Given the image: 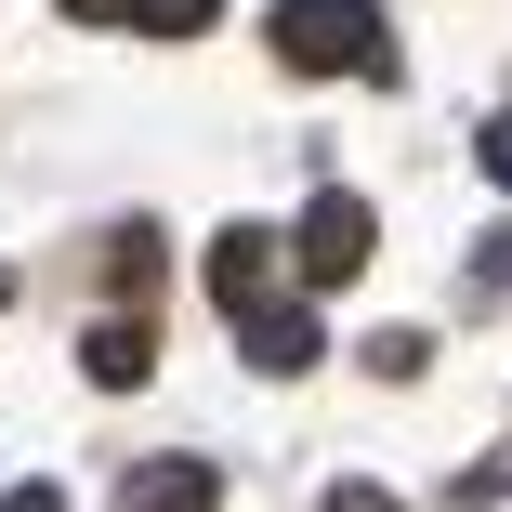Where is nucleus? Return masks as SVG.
Returning a JSON list of instances; mask_svg holds the SVG:
<instances>
[{
    "instance_id": "0eeeda50",
    "label": "nucleus",
    "mask_w": 512,
    "mask_h": 512,
    "mask_svg": "<svg viewBox=\"0 0 512 512\" xmlns=\"http://www.w3.org/2000/svg\"><path fill=\"white\" fill-rule=\"evenodd\" d=\"M79 368H92V381H106V394H132V381L158 368V342H145V316H106V329H92V342H79Z\"/></svg>"
},
{
    "instance_id": "f257e3e1",
    "label": "nucleus",
    "mask_w": 512,
    "mask_h": 512,
    "mask_svg": "<svg viewBox=\"0 0 512 512\" xmlns=\"http://www.w3.org/2000/svg\"><path fill=\"white\" fill-rule=\"evenodd\" d=\"M276 66L302 79H394V27H381V0H276Z\"/></svg>"
},
{
    "instance_id": "7ed1b4c3",
    "label": "nucleus",
    "mask_w": 512,
    "mask_h": 512,
    "mask_svg": "<svg viewBox=\"0 0 512 512\" xmlns=\"http://www.w3.org/2000/svg\"><path fill=\"white\" fill-rule=\"evenodd\" d=\"M211 302H224V316L276 302V224H224V237H211Z\"/></svg>"
},
{
    "instance_id": "20e7f679",
    "label": "nucleus",
    "mask_w": 512,
    "mask_h": 512,
    "mask_svg": "<svg viewBox=\"0 0 512 512\" xmlns=\"http://www.w3.org/2000/svg\"><path fill=\"white\" fill-rule=\"evenodd\" d=\"M237 355L263 381H302V368H316V316H302V302H250V316H237Z\"/></svg>"
},
{
    "instance_id": "9b49d317",
    "label": "nucleus",
    "mask_w": 512,
    "mask_h": 512,
    "mask_svg": "<svg viewBox=\"0 0 512 512\" xmlns=\"http://www.w3.org/2000/svg\"><path fill=\"white\" fill-rule=\"evenodd\" d=\"M329 512H407V499H394V486H368V473H355V486H329Z\"/></svg>"
},
{
    "instance_id": "39448f33",
    "label": "nucleus",
    "mask_w": 512,
    "mask_h": 512,
    "mask_svg": "<svg viewBox=\"0 0 512 512\" xmlns=\"http://www.w3.org/2000/svg\"><path fill=\"white\" fill-rule=\"evenodd\" d=\"M119 512H224V473L211 460H132L119 473Z\"/></svg>"
},
{
    "instance_id": "1a4fd4ad",
    "label": "nucleus",
    "mask_w": 512,
    "mask_h": 512,
    "mask_svg": "<svg viewBox=\"0 0 512 512\" xmlns=\"http://www.w3.org/2000/svg\"><path fill=\"white\" fill-rule=\"evenodd\" d=\"M473 158H486V184L512 197V119H486V132H473Z\"/></svg>"
},
{
    "instance_id": "9d476101",
    "label": "nucleus",
    "mask_w": 512,
    "mask_h": 512,
    "mask_svg": "<svg viewBox=\"0 0 512 512\" xmlns=\"http://www.w3.org/2000/svg\"><path fill=\"white\" fill-rule=\"evenodd\" d=\"M473 289H512V224H499V237L473 250Z\"/></svg>"
},
{
    "instance_id": "ddd939ff",
    "label": "nucleus",
    "mask_w": 512,
    "mask_h": 512,
    "mask_svg": "<svg viewBox=\"0 0 512 512\" xmlns=\"http://www.w3.org/2000/svg\"><path fill=\"white\" fill-rule=\"evenodd\" d=\"M0 302H14V276H0Z\"/></svg>"
},
{
    "instance_id": "6e6552de",
    "label": "nucleus",
    "mask_w": 512,
    "mask_h": 512,
    "mask_svg": "<svg viewBox=\"0 0 512 512\" xmlns=\"http://www.w3.org/2000/svg\"><path fill=\"white\" fill-rule=\"evenodd\" d=\"M421 355H434L421 329H368V368H381V381H421Z\"/></svg>"
},
{
    "instance_id": "f03ea898",
    "label": "nucleus",
    "mask_w": 512,
    "mask_h": 512,
    "mask_svg": "<svg viewBox=\"0 0 512 512\" xmlns=\"http://www.w3.org/2000/svg\"><path fill=\"white\" fill-rule=\"evenodd\" d=\"M368 237H381L368 197H355V184H316V211L289 224V263L316 276V289H342V276H368Z\"/></svg>"
},
{
    "instance_id": "423d86ee",
    "label": "nucleus",
    "mask_w": 512,
    "mask_h": 512,
    "mask_svg": "<svg viewBox=\"0 0 512 512\" xmlns=\"http://www.w3.org/2000/svg\"><path fill=\"white\" fill-rule=\"evenodd\" d=\"M79 27H132V40H197L224 0H66Z\"/></svg>"
},
{
    "instance_id": "f8f14e48",
    "label": "nucleus",
    "mask_w": 512,
    "mask_h": 512,
    "mask_svg": "<svg viewBox=\"0 0 512 512\" xmlns=\"http://www.w3.org/2000/svg\"><path fill=\"white\" fill-rule=\"evenodd\" d=\"M0 512H66V486H0Z\"/></svg>"
}]
</instances>
